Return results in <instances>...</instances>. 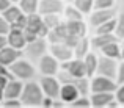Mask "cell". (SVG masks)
Wrapping results in <instances>:
<instances>
[{
    "label": "cell",
    "instance_id": "1",
    "mask_svg": "<svg viewBox=\"0 0 124 108\" xmlns=\"http://www.w3.org/2000/svg\"><path fill=\"white\" fill-rule=\"evenodd\" d=\"M21 102L24 108H38L41 107V102L44 99V93H42L39 83L36 78L33 80H27L24 81V88L21 93Z\"/></svg>",
    "mask_w": 124,
    "mask_h": 108
},
{
    "label": "cell",
    "instance_id": "2",
    "mask_svg": "<svg viewBox=\"0 0 124 108\" xmlns=\"http://www.w3.org/2000/svg\"><path fill=\"white\" fill-rule=\"evenodd\" d=\"M9 72L14 78H19L22 81H27V80H33V78L38 77V71H36V64L33 61H30L28 58H25L22 55L21 58L14 61L13 64L8 66Z\"/></svg>",
    "mask_w": 124,
    "mask_h": 108
},
{
    "label": "cell",
    "instance_id": "3",
    "mask_svg": "<svg viewBox=\"0 0 124 108\" xmlns=\"http://www.w3.org/2000/svg\"><path fill=\"white\" fill-rule=\"evenodd\" d=\"M47 49H49L47 39L46 38H36V39H33V41L25 44V47L22 49V55L25 58H28L30 61L36 63L42 55L47 53Z\"/></svg>",
    "mask_w": 124,
    "mask_h": 108
},
{
    "label": "cell",
    "instance_id": "4",
    "mask_svg": "<svg viewBox=\"0 0 124 108\" xmlns=\"http://www.w3.org/2000/svg\"><path fill=\"white\" fill-rule=\"evenodd\" d=\"M64 24H66V30H68L66 44H69L71 47H74L77 39L88 36V22H85V19H82V21H69V22H64Z\"/></svg>",
    "mask_w": 124,
    "mask_h": 108
},
{
    "label": "cell",
    "instance_id": "5",
    "mask_svg": "<svg viewBox=\"0 0 124 108\" xmlns=\"http://www.w3.org/2000/svg\"><path fill=\"white\" fill-rule=\"evenodd\" d=\"M116 86V80L104 75L94 74L93 77H90V93H115Z\"/></svg>",
    "mask_w": 124,
    "mask_h": 108
},
{
    "label": "cell",
    "instance_id": "6",
    "mask_svg": "<svg viewBox=\"0 0 124 108\" xmlns=\"http://www.w3.org/2000/svg\"><path fill=\"white\" fill-rule=\"evenodd\" d=\"M27 33H31L38 38H46L49 33V28L46 27L44 21H42V16L39 13H31V14H27V24H25L24 28Z\"/></svg>",
    "mask_w": 124,
    "mask_h": 108
},
{
    "label": "cell",
    "instance_id": "7",
    "mask_svg": "<svg viewBox=\"0 0 124 108\" xmlns=\"http://www.w3.org/2000/svg\"><path fill=\"white\" fill-rule=\"evenodd\" d=\"M38 83H39L44 96L57 99L60 94V88H61V81L57 75H38Z\"/></svg>",
    "mask_w": 124,
    "mask_h": 108
},
{
    "label": "cell",
    "instance_id": "8",
    "mask_svg": "<svg viewBox=\"0 0 124 108\" xmlns=\"http://www.w3.org/2000/svg\"><path fill=\"white\" fill-rule=\"evenodd\" d=\"M35 64H36L38 75H57L60 71V61L54 58L49 52L42 55Z\"/></svg>",
    "mask_w": 124,
    "mask_h": 108
},
{
    "label": "cell",
    "instance_id": "9",
    "mask_svg": "<svg viewBox=\"0 0 124 108\" xmlns=\"http://www.w3.org/2000/svg\"><path fill=\"white\" fill-rule=\"evenodd\" d=\"M118 63L119 60H115V58H108V57H104V55H99L97 58V69L96 74L104 75V77H108V78H116V72H118Z\"/></svg>",
    "mask_w": 124,
    "mask_h": 108
},
{
    "label": "cell",
    "instance_id": "10",
    "mask_svg": "<svg viewBox=\"0 0 124 108\" xmlns=\"http://www.w3.org/2000/svg\"><path fill=\"white\" fill-rule=\"evenodd\" d=\"M60 69L64 71L68 75L76 77V78L86 77V69H85L83 58H76L74 57V58H71V60H68V61H63V63H60Z\"/></svg>",
    "mask_w": 124,
    "mask_h": 108
},
{
    "label": "cell",
    "instance_id": "11",
    "mask_svg": "<svg viewBox=\"0 0 124 108\" xmlns=\"http://www.w3.org/2000/svg\"><path fill=\"white\" fill-rule=\"evenodd\" d=\"M47 52L52 55L54 58H57L60 63L68 61L71 58H74V50L69 44L66 42H54V44H49Z\"/></svg>",
    "mask_w": 124,
    "mask_h": 108
},
{
    "label": "cell",
    "instance_id": "12",
    "mask_svg": "<svg viewBox=\"0 0 124 108\" xmlns=\"http://www.w3.org/2000/svg\"><path fill=\"white\" fill-rule=\"evenodd\" d=\"M116 9L115 8H102V9H93L88 14V25L90 27H97V25L104 24V22L110 21L116 16Z\"/></svg>",
    "mask_w": 124,
    "mask_h": 108
},
{
    "label": "cell",
    "instance_id": "13",
    "mask_svg": "<svg viewBox=\"0 0 124 108\" xmlns=\"http://www.w3.org/2000/svg\"><path fill=\"white\" fill-rule=\"evenodd\" d=\"M24 88V81L19 78H8L5 88H3V99H19Z\"/></svg>",
    "mask_w": 124,
    "mask_h": 108
},
{
    "label": "cell",
    "instance_id": "14",
    "mask_svg": "<svg viewBox=\"0 0 124 108\" xmlns=\"http://www.w3.org/2000/svg\"><path fill=\"white\" fill-rule=\"evenodd\" d=\"M63 0H39V5H38V13L42 14H50V13H57V14H61L64 8Z\"/></svg>",
    "mask_w": 124,
    "mask_h": 108
},
{
    "label": "cell",
    "instance_id": "15",
    "mask_svg": "<svg viewBox=\"0 0 124 108\" xmlns=\"http://www.w3.org/2000/svg\"><path fill=\"white\" fill-rule=\"evenodd\" d=\"M6 42H8V45H11V47L22 50V49L25 47V44H27L24 30H22V28H13L11 27L9 31L6 33Z\"/></svg>",
    "mask_w": 124,
    "mask_h": 108
},
{
    "label": "cell",
    "instance_id": "16",
    "mask_svg": "<svg viewBox=\"0 0 124 108\" xmlns=\"http://www.w3.org/2000/svg\"><path fill=\"white\" fill-rule=\"evenodd\" d=\"M79 96H80V93H79V89H77L76 85L69 83V81H64V83H61V88H60V94H58V97H60V99L63 100V102L66 103L68 107H69V103L74 102V100H76Z\"/></svg>",
    "mask_w": 124,
    "mask_h": 108
},
{
    "label": "cell",
    "instance_id": "17",
    "mask_svg": "<svg viewBox=\"0 0 124 108\" xmlns=\"http://www.w3.org/2000/svg\"><path fill=\"white\" fill-rule=\"evenodd\" d=\"M49 44H54V42H66L68 41V30H66V24L64 21L60 25H57L55 28L49 30L47 36H46Z\"/></svg>",
    "mask_w": 124,
    "mask_h": 108
},
{
    "label": "cell",
    "instance_id": "18",
    "mask_svg": "<svg viewBox=\"0 0 124 108\" xmlns=\"http://www.w3.org/2000/svg\"><path fill=\"white\" fill-rule=\"evenodd\" d=\"M22 57V50H19V49H14L11 47V45L6 44L3 49H0V63L3 64V66H9V64H13L17 58Z\"/></svg>",
    "mask_w": 124,
    "mask_h": 108
},
{
    "label": "cell",
    "instance_id": "19",
    "mask_svg": "<svg viewBox=\"0 0 124 108\" xmlns=\"http://www.w3.org/2000/svg\"><path fill=\"white\" fill-rule=\"evenodd\" d=\"M112 99H115V93H90L93 108H107Z\"/></svg>",
    "mask_w": 124,
    "mask_h": 108
},
{
    "label": "cell",
    "instance_id": "20",
    "mask_svg": "<svg viewBox=\"0 0 124 108\" xmlns=\"http://www.w3.org/2000/svg\"><path fill=\"white\" fill-rule=\"evenodd\" d=\"M99 52H101V55H104V57L121 60V41L116 39V41L108 42V44H105L104 47H101Z\"/></svg>",
    "mask_w": 124,
    "mask_h": 108
},
{
    "label": "cell",
    "instance_id": "21",
    "mask_svg": "<svg viewBox=\"0 0 124 108\" xmlns=\"http://www.w3.org/2000/svg\"><path fill=\"white\" fill-rule=\"evenodd\" d=\"M116 39H118V36L115 33H108V35H96L94 33L90 38L91 49H93V50H99V49L104 47L105 44H108V42H112V41H116Z\"/></svg>",
    "mask_w": 124,
    "mask_h": 108
},
{
    "label": "cell",
    "instance_id": "22",
    "mask_svg": "<svg viewBox=\"0 0 124 108\" xmlns=\"http://www.w3.org/2000/svg\"><path fill=\"white\" fill-rule=\"evenodd\" d=\"M72 50H74V57L76 58H83L90 50H93L91 49V42H90V36H83V38L77 39Z\"/></svg>",
    "mask_w": 124,
    "mask_h": 108
},
{
    "label": "cell",
    "instance_id": "23",
    "mask_svg": "<svg viewBox=\"0 0 124 108\" xmlns=\"http://www.w3.org/2000/svg\"><path fill=\"white\" fill-rule=\"evenodd\" d=\"M61 17H63L64 22H69V21H82V19H85V16L72 5V3H68V5L64 3V8H63V13H61Z\"/></svg>",
    "mask_w": 124,
    "mask_h": 108
},
{
    "label": "cell",
    "instance_id": "24",
    "mask_svg": "<svg viewBox=\"0 0 124 108\" xmlns=\"http://www.w3.org/2000/svg\"><path fill=\"white\" fill-rule=\"evenodd\" d=\"M97 58L99 55L94 53V50H90L86 55L83 57V63H85V69H86V77H93L96 74L97 69Z\"/></svg>",
    "mask_w": 124,
    "mask_h": 108
},
{
    "label": "cell",
    "instance_id": "25",
    "mask_svg": "<svg viewBox=\"0 0 124 108\" xmlns=\"http://www.w3.org/2000/svg\"><path fill=\"white\" fill-rule=\"evenodd\" d=\"M0 14H2L3 17L8 21V24L11 25V24H14V22L17 21V19L21 17L22 14H24V11L21 9V6H19L17 3H11V5H9L8 8L5 9V11H2Z\"/></svg>",
    "mask_w": 124,
    "mask_h": 108
},
{
    "label": "cell",
    "instance_id": "26",
    "mask_svg": "<svg viewBox=\"0 0 124 108\" xmlns=\"http://www.w3.org/2000/svg\"><path fill=\"white\" fill-rule=\"evenodd\" d=\"M115 28H116V16L110 21L104 22V24L94 27V33L96 35H108V33H115Z\"/></svg>",
    "mask_w": 124,
    "mask_h": 108
},
{
    "label": "cell",
    "instance_id": "27",
    "mask_svg": "<svg viewBox=\"0 0 124 108\" xmlns=\"http://www.w3.org/2000/svg\"><path fill=\"white\" fill-rule=\"evenodd\" d=\"M71 3H72L83 16H88L94 9V0H71Z\"/></svg>",
    "mask_w": 124,
    "mask_h": 108
},
{
    "label": "cell",
    "instance_id": "28",
    "mask_svg": "<svg viewBox=\"0 0 124 108\" xmlns=\"http://www.w3.org/2000/svg\"><path fill=\"white\" fill-rule=\"evenodd\" d=\"M42 21H44L46 27L50 30V28H55L57 25H60L61 22H63V17H61V14L50 13V14H42Z\"/></svg>",
    "mask_w": 124,
    "mask_h": 108
},
{
    "label": "cell",
    "instance_id": "29",
    "mask_svg": "<svg viewBox=\"0 0 124 108\" xmlns=\"http://www.w3.org/2000/svg\"><path fill=\"white\" fill-rule=\"evenodd\" d=\"M17 5L25 14H31V13H38V5L39 0H19Z\"/></svg>",
    "mask_w": 124,
    "mask_h": 108
},
{
    "label": "cell",
    "instance_id": "30",
    "mask_svg": "<svg viewBox=\"0 0 124 108\" xmlns=\"http://www.w3.org/2000/svg\"><path fill=\"white\" fill-rule=\"evenodd\" d=\"M115 35L118 36V39L121 41L124 38V9L119 13H116V28H115Z\"/></svg>",
    "mask_w": 124,
    "mask_h": 108
},
{
    "label": "cell",
    "instance_id": "31",
    "mask_svg": "<svg viewBox=\"0 0 124 108\" xmlns=\"http://www.w3.org/2000/svg\"><path fill=\"white\" fill-rule=\"evenodd\" d=\"M69 107H72V108H90V107H91L90 94H88V96H83V94H80V96L77 97L74 102L69 103Z\"/></svg>",
    "mask_w": 124,
    "mask_h": 108
},
{
    "label": "cell",
    "instance_id": "32",
    "mask_svg": "<svg viewBox=\"0 0 124 108\" xmlns=\"http://www.w3.org/2000/svg\"><path fill=\"white\" fill-rule=\"evenodd\" d=\"M0 107H3V108H24L21 99H3Z\"/></svg>",
    "mask_w": 124,
    "mask_h": 108
},
{
    "label": "cell",
    "instance_id": "33",
    "mask_svg": "<svg viewBox=\"0 0 124 108\" xmlns=\"http://www.w3.org/2000/svg\"><path fill=\"white\" fill-rule=\"evenodd\" d=\"M116 0H94V9L102 8H115Z\"/></svg>",
    "mask_w": 124,
    "mask_h": 108
},
{
    "label": "cell",
    "instance_id": "34",
    "mask_svg": "<svg viewBox=\"0 0 124 108\" xmlns=\"http://www.w3.org/2000/svg\"><path fill=\"white\" fill-rule=\"evenodd\" d=\"M115 99L118 100V103L121 107H124V83L118 85L115 89Z\"/></svg>",
    "mask_w": 124,
    "mask_h": 108
},
{
    "label": "cell",
    "instance_id": "35",
    "mask_svg": "<svg viewBox=\"0 0 124 108\" xmlns=\"http://www.w3.org/2000/svg\"><path fill=\"white\" fill-rule=\"evenodd\" d=\"M115 80H116L118 85L124 83V60H119V63H118V72H116Z\"/></svg>",
    "mask_w": 124,
    "mask_h": 108
},
{
    "label": "cell",
    "instance_id": "36",
    "mask_svg": "<svg viewBox=\"0 0 124 108\" xmlns=\"http://www.w3.org/2000/svg\"><path fill=\"white\" fill-rule=\"evenodd\" d=\"M9 28H11V25H9L8 21L0 14V35H6L9 31Z\"/></svg>",
    "mask_w": 124,
    "mask_h": 108
},
{
    "label": "cell",
    "instance_id": "37",
    "mask_svg": "<svg viewBox=\"0 0 124 108\" xmlns=\"http://www.w3.org/2000/svg\"><path fill=\"white\" fill-rule=\"evenodd\" d=\"M25 24H27V14L24 13V14H22L21 17L14 22V24H11V27L13 28H22V30H24V28H25Z\"/></svg>",
    "mask_w": 124,
    "mask_h": 108
},
{
    "label": "cell",
    "instance_id": "38",
    "mask_svg": "<svg viewBox=\"0 0 124 108\" xmlns=\"http://www.w3.org/2000/svg\"><path fill=\"white\" fill-rule=\"evenodd\" d=\"M0 75H3V77H8V78H13L11 72H9L8 66H3L2 63H0Z\"/></svg>",
    "mask_w": 124,
    "mask_h": 108
},
{
    "label": "cell",
    "instance_id": "39",
    "mask_svg": "<svg viewBox=\"0 0 124 108\" xmlns=\"http://www.w3.org/2000/svg\"><path fill=\"white\" fill-rule=\"evenodd\" d=\"M9 5H11V0H0V13L5 11Z\"/></svg>",
    "mask_w": 124,
    "mask_h": 108
},
{
    "label": "cell",
    "instance_id": "40",
    "mask_svg": "<svg viewBox=\"0 0 124 108\" xmlns=\"http://www.w3.org/2000/svg\"><path fill=\"white\" fill-rule=\"evenodd\" d=\"M6 44H8L6 42V35H0V49H3Z\"/></svg>",
    "mask_w": 124,
    "mask_h": 108
},
{
    "label": "cell",
    "instance_id": "41",
    "mask_svg": "<svg viewBox=\"0 0 124 108\" xmlns=\"http://www.w3.org/2000/svg\"><path fill=\"white\" fill-rule=\"evenodd\" d=\"M6 81H8V77H3V75H0V89H3V88H5Z\"/></svg>",
    "mask_w": 124,
    "mask_h": 108
},
{
    "label": "cell",
    "instance_id": "42",
    "mask_svg": "<svg viewBox=\"0 0 124 108\" xmlns=\"http://www.w3.org/2000/svg\"><path fill=\"white\" fill-rule=\"evenodd\" d=\"M121 60H124V44H121Z\"/></svg>",
    "mask_w": 124,
    "mask_h": 108
},
{
    "label": "cell",
    "instance_id": "43",
    "mask_svg": "<svg viewBox=\"0 0 124 108\" xmlns=\"http://www.w3.org/2000/svg\"><path fill=\"white\" fill-rule=\"evenodd\" d=\"M19 2V0H11V3H17Z\"/></svg>",
    "mask_w": 124,
    "mask_h": 108
},
{
    "label": "cell",
    "instance_id": "44",
    "mask_svg": "<svg viewBox=\"0 0 124 108\" xmlns=\"http://www.w3.org/2000/svg\"><path fill=\"white\" fill-rule=\"evenodd\" d=\"M121 44H124V38H123V39H121Z\"/></svg>",
    "mask_w": 124,
    "mask_h": 108
},
{
    "label": "cell",
    "instance_id": "45",
    "mask_svg": "<svg viewBox=\"0 0 124 108\" xmlns=\"http://www.w3.org/2000/svg\"><path fill=\"white\" fill-rule=\"evenodd\" d=\"M63 2H66V0H63Z\"/></svg>",
    "mask_w": 124,
    "mask_h": 108
},
{
    "label": "cell",
    "instance_id": "46",
    "mask_svg": "<svg viewBox=\"0 0 124 108\" xmlns=\"http://www.w3.org/2000/svg\"><path fill=\"white\" fill-rule=\"evenodd\" d=\"M123 3H124V0H123Z\"/></svg>",
    "mask_w": 124,
    "mask_h": 108
}]
</instances>
